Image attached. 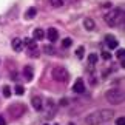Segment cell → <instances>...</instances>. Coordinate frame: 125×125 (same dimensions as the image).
<instances>
[{"label":"cell","instance_id":"20","mask_svg":"<svg viewBox=\"0 0 125 125\" xmlns=\"http://www.w3.org/2000/svg\"><path fill=\"white\" fill-rule=\"evenodd\" d=\"M83 54H85V48H83V46H79L77 50H76V56H77L79 59H82Z\"/></svg>","mask_w":125,"mask_h":125},{"label":"cell","instance_id":"4","mask_svg":"<svg viewBox=\"0 0 125 125\" xmlns=\"http://www.w3.org/2000/svg\"><path fill=\"white\" fill-rule=\"evenodd\" d=\"M52 79L57 80V82H66L70 77V73L66 71L63 66H56V68H52Z\"/></svg>","mask_w":125,"mask_h":125},{"label":"cell","instance_id":"2","mask_svg":"<svg viewBox=\"0 0 125 125\" xmlns=\"http://www.w3.org/2000/svg\"><path fill=\"white\" fill-rule=\"evenodd\" d=\"M105 22L110 26H116L117 23H121L124 20V9L121 8H114L111 11H108V14H105Z\"/></svg>","mask_w":125,"mask_h":125},{"label":"cell","instance_id":"8","mask_svg":"<svg viewBox=\"0 0 125 125\" xmlns=\"http://www.w3.org/2000/svg\"><path fill=\"white\" fill-rule=\"evenodd\" d=\"M105 43H107L108 50H116V48L119 46V42L114 39V36H111V34H107V36H105Z\"/></svg>","mask_w":125,"mask_h":125},{"label":"cell","instance_id":"16","mask_svg":"<svg viewBox=\"0 0 125 125\" xmlns=\"http://www.w3.org/2000/svg\"><path fill=\"white\" fill-rule=\"evenodd\" d=\"M83 26H85V30L93 31L94 28H96V23H94L93 19H85V20H83Z\"/></svg>","mask_w":125,"mask_h":125},{"label":"cell","instance_id":"25","mask_svg":"<svg viewBox=\"0 0 125 125\" xmlns=\"http://www.w3.org/2000/svg\"><path fill=\"white\" fill-rule=\"evenodd\" d=\"M102 59H104V60H110V59H111V54H110L108 51H104V52H102Z\"/></svg>","mask_w":125,"mask_h":125},{"label":"cell","instance_id":"22","mask_svg":"<svg viewBox=\"0 0 125 125\" xmlns=\"http://www.w3.org/2000/svg\"><path fill=\"white\" fill-rule=\"evenodd\" d=\"M3 96L5 97H9V96H11V88H9V85L3 86Z\"/></svg>","mask_w":125,"mask_h":125},{"label":"cell","instance_id":"13","mask_svg":"<svg viewBox=\"0 0 125 125\" xmlns=\"http://www.w3.org/2000/svg\"><path fill=\"white\" fill-rule=\"evenodd\" d=\"M12 50L16 51V52H20L23 50V42H22V39H19V37L12 39Z\"/></svg>","mask_w":125,"mask_h":125},{"label":"cell","instance_id":"12","mask_svg":"<svg viewBox=\"0 0 125 125\" xmlns=\"http://www.w3.org/2000/svg\"><path fill=\"white\" fill-rule=\"evenodd\" d=\"M48 39H50V42H56L57 39H59V32H57L56 28H50V30L46 31V34H45Z\"/></svg>","mask_w":125,"mask_h":125},{"label":"cell","instance_id":"1","mask_svg":"<svg viewBox=\"0 0 125 125\" xmlns=\"http://www.w3.org/2000/svg\"><path fill=\"white\" fill-rule=\"evenodd\" d=\"M110 119H113V110H99L88 114L85 117L86 125H100L104 122H108Z\"/></svg>","mask_w":125,"mask_h":125},{"label":"cell","instance_id":"17","mask_svg":"<svg viewBox=\"0 0 125 125\" xmlns=\"http://www.w3.org/2000/svg\"><path fill=\"white\" fill-rule=\"evenodd\" d=\"M37 16V9L36 8H28L26 12H25V19L26 20H31V19H34Z\"/></svg>","mask_w":125,"mask_h":125},{"label":"cell","instance_id":"29","mask_svg":"<svg viewBox=\"0 0 125 125\" xmlns=\"http://www.w3.org/2000/svg\"><path fill=\"white\" fill-rule=\"evenodd\" d=\"M43 125H48V124H43Z\"/></svg>","mask_w":125,"mask_h":125},{"label":"cell","instance_id":"3","mask_svg":"<svg viewBox=\"0 0 125 125\" xmlns=\"http://www.w3.org/2000/svg\"><path fill=\"white\" fill-rule=\"evenodd\" d=\"M105 99H107L110 104H113V105H119V104L124 102V91L117 90V88L108 90L107 93H105Z\"/></svg>","mask_w":125,"mask_h":125},{"label":"cell","instance_id":"23","mask_svg":"<svg viewBox=\"0 0 125 125\" xmlns=\"http://www.w3.org/2000/svg\"><path fill=\"white\" fill-rule=\"evenodd\" d=\"M23 93H25V88H23L22 85H16V94L17 96H22Z\"/></svg>","mask_w":125,"mask_h":125},{"label":"cell","instance_id":"10","mask_svg":"<svg viewBox=\"0 0 125 125\" xmlns=\"http://www.w3.org/2000/svg\"><path fill=\"white\" fill-rule=\"evenodd\" d=\"M23 77H25L28 82H31L32 80V77H34V70H32V66H30V65H26L25 68H23Z\"/></svg>","mask_w":125,"mask_h":125},{"label":"cell","instance_id":"27","mask_svg":"<svg viewBox=\"0 0 125 125\" xmlns=\"http://www.w3.org/2000/svg\"><path fill=\"white\" fill-rule=\"evenodd\" d=\"M0 125H6V121H5L3 116H0Z\"/></svg>","mask_w":125,"mask_h":125},{"label":"cell","instance_id":"14","mask_svg":"<svg viewBox=\"0 0 125 125\" xmlns=\"http://www.w3.org/2000/svg\"><path fill=\"white\" fill-rule=\"evenodd\" d=\"M97 60H99V56L96 54V52H91V54L88 56V68L91 70L96 63H97Z\"/></svg>","mask_w":125,"mask_h":125},{"label":"cell","instance_id":"21","mask_svg":"<svg viewBox=\"0 0 125 125\" xmlns=\"http://www.w3.org/2000/svg\"><path fill=\"white\" fill-rule=\"evenodd\" d=\"M50 2H51V5L54 8H60L62 5H63V0H50Z\"/></svg>","mask_w":125,"mask_h":125},{"label":"cell","instance_id":"7","mask_svg":"<svg viewBox=\"0 0 125 125\" xmlns=\"http://www.w3.org/2000/svg\"><path fill=\"white\" fill-rule=\"evenodd\" d=\"M54 114H56V104L51 99H48L46 100V119L54 117Z\"/></svg>","mask_w":125,"mask_h":125},{"label":"cell","instance_id":"6","mask_svg":"<svg viewBox=\"0 0 125 125\" xmlns=\"http://www.w3.org/2000/svg\"><path fill=\"white\" fill-rule=\"evenodd\" d=\"M26 52H28V56L30 57H39V54H40V51H39V46L36 45V42H30L26 45Z\"/></svg>","mask_w":125,"mask_h":125},{"label":"cell","instance_id":"5","mask_svg":"<svg viewBox=\"0 0 125 125\" xmlns=\"http://www.w3.org/2000/svg\"><path fill=\"white\" fill-rule=\"evenodd\" d=\"M25 110H26V107L23 104H12V105L8 107V113H9V116H12L14 119H19L22 114H25Z\"/></svg>","mask_w":125,"mask_h":125},{"label":"cell","instance_id":"30","mask_svg":"<svg viewBox=\"0 0 125 125\" xmlns=\"http://www.w3.org/2000/svg\"><path fill=\"white\" fill-rule=\"evenodd\" d=\"M56 125H57V124H56Z\"/></svg>","mask_w":125,"mask_h":125},{"label":"cell","instance_id":"19","mask_svg":"<svg viewBox=\"0 0 125 125\" xmlns=\"http://www.w3.org/2000/svg\"><path fill=\"white\" fill-rule=\"evenodd\" d=\"M116 56H117V59L122 62V66H124V57H125V50H124V48H121V50H119V51L116 52Z\"/></svg>","mask_w":125,"mask_h":125},{"label":"cell","instance_id":"24","mask_svg":"<svg viewBox=\"0 0 125 125\" xmlns=\"http://www.w3.org/2000/svg\"><path fill=\"white\" fill-rule=\"evenodd\" d=\"M71 43H73L71 39H63V40H62V46H63V48H70Z\"/></svg>","mask_w":125,"mask_h":125},{"label":"cell","instance_id":"28","mask_svg":"<svg viewBox=\"0 0 125 125\" xmlns=\"http://www.w3.org/2000/svg\"><path fill=\"white\" fill-rule=\"evenodd\" d=\"M70 125H74V124H70Z\"/></svg>","mask_w":125,"mask_h":125},{"label":"cell","instance_id":"18","mask_svg":"<svg viewBox=\"0 0 125 125\" xmlns=\"http://www.w3.org/2000/svg\"><path fill=\"white\" fill-rule=\"evenodd\" d=\"M43 51H45V54H50V56H52L56 52V50H54V46H52V45H46L45 48H43Z\"/></svg>","mask_w":125,"mask_h":125},{"label":"cell","instance_id":"9","mask_svg":"<svg viewBox=\"0 0 125 125\" xmlns=\"http://www.w3.org/2000/svg\"><path fill=\"white\" fill-rule=\"evenodd\" d=\"M73 91L76 94H82L85 91V83H83V79H77L73 85Z\"/></svg>","mask_w":125,"mask_h":125},{"label":"cell","instance_id":"15","mask_svg":"<svg viewBox=\"0 0 125 125\" xmlns=\"http://www.w3.org/2000/svg\"><path fill=\"white\" fill-rule=\"evenodd\" d=\"M32 37H34V40H43V37H45V31H43L42 28H36L34 32H32Z\"/></svg>","mask_w":125,"mask_h":125},{"label":"cell","instance_id":"11","mask_svg":"<svg viewBox=\"0 0 125 125\" xmlns=\"http://www.w3.org/2000/svg\"><path fill=\"white\" fill-rule=\"evenodd\" d=\"M31 104H32V107H34V110H37V111H42L43 102H42V97H40V96H34V97L31 99Z\"/></svg>","mask_w":125,"mask_h":125},{"label":"cell","instance_id":"26","mask_svg":"<svg viewBox=\"0 0 125 125\" xmlns=\"http://www.w3.org/2000/svg\"><path fill=\"white\" fill-rule=\"evenodd\" d=\"M116 125H125V117H124V116L119 117L117 121H116Z\"/></svg>","mask_w":125,"mask_h":125}]
</instances>
